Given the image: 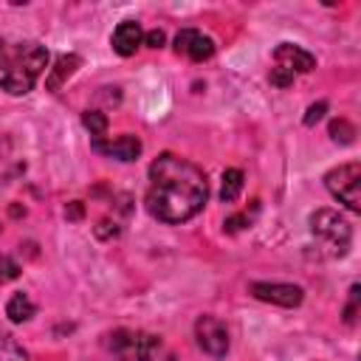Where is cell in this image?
I'll return each mask as SVG.
<instances>
[{
    "instance_id": "1",
    "label": "cell",
    "mask_w": 361,
    "mask_h": 361,
    "mask_svg": "<svg viewBox=\"0 0 361 361\" xmlns=\"http://www.w3.org/2000/svg\"><path fill=\"white\" fill-rule=\"evenodd\" d=\"M209 197L206 175L197 164L161 152L149 164V186H147V212L161 223H186L192 220Z\"/></svg>"
},
{
    "instance_id": "2",
    "label": "cell",
    "mask_w": 361,
    "mask_h": 361,
    "mask_svg": "<svg viewBox=\"0 0 361 361\" xmlns=\"http://www.w3.org/2000/svg\"><path fill=\"white\" fill-rule=\"evenodd\" d=\"M48 68V48L23 39V42H0V87L11 96H25L34 90L37 79Z\"/></svg>"
},
{
    "instance_id": "3",
    "label": "cell",
    "mask_w": 361,
    "mask_h": 361,
    "mask_svg": "<svg viewBox=\"0 0 361 361\" xmlns=\"http://www.w3.org/2000/svg\"><path fill=\"white\" fill-rule=\"evenodd\" d=\"M307 223H310V234L316 237V243L322 245V251L327 257H344L350 251L353 228H350V223L338 212H333V209H316Z\"/></svg>"
},
{
    "instance_id": "4",
    "label": "cell",
    "mask_w": 361,
    "mask_h": 361,
    "mask_svg": "<svg viewBox=\"0 0 361 361\" xmlns=\"http://www.w3.org/2000/svg\"><path fill=\"white\" fill-rule=\"evenodd\" d=\"M104 347L113 355V361H155L161 350V338L144 330L118 327L104 336Z\"/></svg>"
},
{
    "instance_id": "5",
    "label": "cell",
    "mask_w": 361,
    "mask_h": 361,
    "mask_svg": "<svg viewBox=\"0 0 361 361\" xmlns=\"http://www.w3.org/2000/svg\"><path fill=\"white\" fill-rule=\"evenodd\" d=\"M324 186L350 212H355V214L361 212V164L358 161H347V164L333 166L324 175Z\"/></svg>"
},
{
    "instance_id": "6",
    "label": "cell",
    "mask_w": 361,
    "mask_h": 361,
    "mask_svg": "<svg viewBox=\"0 0 361 361\" xmlns=\"http://www.w3.org/2000/svg\"><path fill=\"white\" fill-rule=\"evenodd\" d=\"M195 338H197V347L212 358H223L228 353V327L217 316H209V313L200 316L195 322Z\"/></svg>"
},
{
    "instance_id": "7",
    "label": "cell",
    "mask_w": 361,
    "mask_h": 361,
    "mask_svg": "<svg viewBox=\"0 0 361 361\" xmlns=\"http://www.w3.org/2000/svg\"><path fill=\"white\" fill-rule=\"evenodd\" d=\"M248 290L254 299L271 302L279 307H299L305 299V290L299 285H290V282H251Z\"/></svg>"
},
{
    "instance_id": "8",
    "label": "cell",
    "mask_w": 361,
    "mask_h": 361,
    "mask_svg": "<svg viewBox=\"0 0 361 361\" xmlns=\"http://www.w3.org/2000/svg\"><path fill=\"white\" fill-rule=\"evenodd\" d=\"M175 51L192 62H206L214 56V39L197 28H180L175 34Z\"/></svg>"
},
{
    "instance_id": "9",
    "label": "cell",
    "mask_w": 361,
    "mask_h": 361,
    "mask_svg": "<svg viewBox=\"0 0 361 361\" xmlns=\"http://www.w3.org/2000/svg\"><path fill=\"white\" fill-rule=\"evenodd\" d=\"M274 62H276V68L288 71L290 76H296V73H310V71L316 68V56H313L310 51L293 45V42H279V45L274 48Z\"/></svg>"
},
{
    "instance_id": "10",
    "label": "cell",
    "mask_w": 361,
    "mask_h": 361,
    "mask_svg": "<svg viewBox=\"0 0 361 361\" xmlns=\"http://www.w3.org/2000/svg\"><path fill=\"white\" fill-rule=\"evenodd\" d=\"M90 147L99 152V155H107V158H116V161H135L141 155V141L138 135H118V138H90Z\"/></svg>"
},
{
    "instance_id": "11",
    "label": "cell",
    "mask_w": 361,
    "mask_h": 361,
    "mask_svg": "<svg viewBox=\"0 0 361 361\" xmlns=\"http://www.w3.org/2000/svg\"><path fill=\"white\" fill-rule=\"evenodd\" d=\"M110 45H113V51H116L118 56H133V54L144 45V31H141V25H138L135 20L118 23V25L113 28V34H110Z\"/></svg>"
},
{
    "instance_id": "12",
    "label": "cell",
    "mask_w": 361,
    "mask_h": 361,
    "mask_svg": "<svg viewBox=\"0 0 361 361\" xmlns=\"http://www.w3.org/2000/svg\"><path fill=\"white\" fill-rule=\"evenodd\" d=\"M79 65H82V56H76V54H59L56 62H54V68H51L48 76H45V87H48L51 93H56V90L76 73Z\"/></svg>"
},
{
    "instance_id": "13",
    "label": "cell",
    "mask_w": 361,
    "mask_h": 361,
    "mask_svg": "<svg viewBox=\"0 0 361 361\" xmlns=\"http://www.w3.org/2000/svg\"><path fill=\"white\" fill-rule=\"evenodd\" d=\"M34 313H37V307H34V302L28 299V293H23V290H17V293L6 302V316H8L14 324L28 322Z\"/></svg>"
},
{
    "instance_id": "14",
    "label": "cell",
    "mask_w": 361,
    "mask_h": 361,
    "mask_svg": "<svg viewBox=\"0 0 361 361\" xmlns=\"http://www.w3.org/2000/svg\"><path fill=\"white\" fill-rule=\"evenodd\" d=\"M243 192V172L240 169H226L223 172V183H220V200L223 203H234Z\"/></svg>"
},
{
    "instance_id": "15",
    "label": "cell",
    "mask_w": 361,
    "mask_h": 361,
    "mask_svg": "<svg viewBox=\"0 0 361 361\" xmlns=\"http://www.w3.org/2000/svg\"><path fill=\"white\" fill-rule=\"evenodd\" d=\"M0 361H28V353L23 350V344L3 330H0Z\"/></svg>"
},
{
    "instance_id": "16",
    "label": "cell",
    "mask_w": 361,
    "mask_h": 361,
    "mask_svg": "<svg viewBox=\"0 0 361 361\" xmlns=\"http://www.w3.org/2000/svg\"><path fill=\"white\" fill-rule=\"evenodd\" d=\"M82 124L90 133V138H104L107 135V116L99 110H85L82 113Z\"/></svg>"
},
{
    "instance_id": "17",
    "label": "cell",
    "mask_w": 361,
    "mask_h": 361,
    "mask_svg": "<svg viewBox=\"0 0 361 361\" xmlns=\"http://www.w3.org/2000/svg\"><path fill=\"white\" fill-rule=\"evenodd\" d=\"M353 135H355V127L347 118H333L330 121V138L336 144H353Z\"/></svg>"
},
{
    "instance_id": "18",
    "label": "cell",
    "mask_w": 361,
    "mask_h": 361,
    "mask_svg": "<svg viewBox=\"0 0 361 361\" xmlns=\"http://www.w3.org/2000/svg\"><path fill=\"white\" fill-rule=\"evenodd\" d=\"M20 262L17 259H11L8 254H0V285H6V282H11V279H17L20 276Z\"/></svg>"
},
{
    "instance_id": "19",
    "label": "cell",
    "mask_w": 361,
    "mask_h": 361,
    "mask_svg": "<svg viewBox=\"0 0 361 361\" xmlns=\"http://www.w3.org/2000/svg\"><path fill=\"white\" fill-rule=\"evenodd\" d=\"M268 79H271L274 87H290V85H293V76H290L288 71H282V68H271Z\"/></svg>"
},
{
    "instance_id": "20",
    "label": "cell",
    "mask_w": 361,
    "mask_h": 361,
    "mask_svg": "<svg viewBox=\"0 0 361 361\" xmlns=\"http://www.w3.org/2000/svg\"><path fill=\"white\" fill-rule=\"evenodd\" d=\"M324 113H327V102H316V104H310L307 113H305V127H313Z\"/></svg>"
},
{
    "instance_id": "21",
    "label": "cell",
    "mask_w": 361,
    "mask_h": 361,
    "mask_svg": "<svg viewBox=\"0 0 361 361\" xmlns=\"http://www.w3.org/2000/svg\"><path fill=\"white\" fill-rule=\"evenodd\" d=\"M118 234H121V226H118V223L110 226V220H102V223L96 226V237H99V240H113V237H118Z\"/></svg>"
},
{
    "instance_id": "22",
    "label": "cell",
    "mask_w": 361,
    "mask_h": 361,
    "mask_svg": "<svg viewBox=\"0 0 361 361\" xmlns=\"http://www.w3.org/2000/svg\"><path fill=\"white\" fill-rule=\"evenodd\" d=\"M355 313H358V285L350 288V302H347V307H344V322L353 324V322H355Z\"/></svg>"
},
{
    "instance_id": "23",
    "label": "cell",
    "mask_w": 361,
    "mask_h": 361,
    "mask_svg": "<svg viewBox=\"0 0 361 361\" xmlns=\"http://www.w3.org/2000/svg\"><path fill=\"white\" fill-rule=\"evenodd\" d=\"M248 223H251V217H248V212H243V214H234V217H228L223 226H226V231H231V234H234V231L245 228Z\"/></svg>"
},
{
    "instance_id": "24",
    "label": "cell",
    "mask_w": 361,
    "mask_h": 361,
    "mask_svg": "<svg viewBox=\"0 0 361 361\" xmlns=\"http://www.w3.org/2000/svg\"><path fill=\"white\" fill-rule=\"evenodd\" d=\"M164 39H166V37H164V31H161V28H152V31H147V34H144V45H147V48H161V45H164Z\"/></svg>"
},
{
    "instance_id": "25",
    "label": "cell",
    "mask_w": 361,
    "mask_h": 361,
    "mask_svg": "<svg viewBox=\"0 0 361 361\" xmlns=\"http://www.w3.org/2000/svg\"><path fill=\"white\" fill-rule=\"evenodd\" d=\"M82 214H85V206H82L79 200L68 203V209H65V217H68V220H82Z\"/></svg>"
},
{
    "instance_id": "26",
    "label": "cell",
    "mask_w": 361,
    "mask_h": 361,
    "mask_svg": "<svg viewBox=\"0 0 361 361\" xmlns=\"http://www.w3.org/2000/svg\"><path fill=\"white\" fill-rule=\"evenodd\" d=\"M20 214H25V209H20V206H11V217H20Z\"/></svg>"
}]
</instances>
